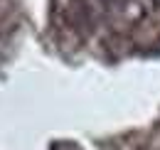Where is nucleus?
<instances>
[{
    "label": "nucleus",
    "mask_w": 160,
    "mask_h": 150,
    "mask_svg": "<svg viewBox=\"0 0 160 150\" xmlns=\"http://www.w3.org/2000/svg\"><path fill=\"white\" fill-rule=\"evenodd\" d=\"M101 2H103V5H121L123 0H101Z\"/></svg>",
    "instance_id": "f257e3e1"
},
{
    "label": "nucleus",
    "mask_w": 160,
    "mask_h": 150,
    "mask_svg": "<svg viewBox=\"0 0 160 150\" xmlns=\"http://www.w3.org/2000/svg\"><path fill=\"white\" fill-rule=\"evenodd\" d=\"M155 2H158V5H160V0H155Z\"/></svg>",
    "instance_id": "f03ea898"
}]
</instances>
